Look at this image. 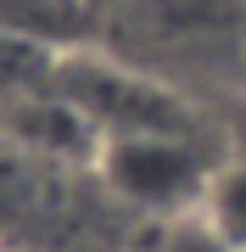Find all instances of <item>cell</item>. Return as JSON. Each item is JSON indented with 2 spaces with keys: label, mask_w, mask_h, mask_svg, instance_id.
<instances>
[{
  "label": "cell",
  "mask_w": 246,
  "mask_h": 252,
  "mask_svg": "<svg viewBox=\"0 0 246 252\" xmlns=\"http://www.w3.org/2000/svg\"><path fill=\"white\" fill-rule=\"evenodd\" d=\"M118 34L129 39V67L168 79V67H224L241 79L246 56V0H123Z\"/></svg>",
  "instance_id": "6da1fadb"
},
{
  "label": "cell",
  "mask_w": 246,
  "mask_h": 252,
  "mask_svg": "<svg viewBox=\"0 0 246 252\" xmlns=\"http://www.w3.org/2000/svg\"><path fill=\"white\" fill-rule=\"evenodd\" d=\"M95 168L107 190L151 219H196L207 196L213 162L191 140V129H135V135H112L95 146Z\"/></svg>",
  "instance_id": "7a4b0ae2"
},
{
  "label": "cell",
  "mask_w": 246,
  "mask_h": 252,
  "mask_svg": "<svg viewBox=\"0 0 246 252\" xmlns=\"http://www.w3.org/2000/svg\"><path fill=\"white\" fill-rule=\"evenodd\" d=\"M191 224L229 252H246V157H224Z\"/></svg>",
  "instance_id": "3957f363"
},
{
  "label": "cell",
  "mask_w": 246,
  "mask_h": 252,
  "mask_svg": "<svg viewBox=\"0 0 246 252\" xmlns=\"http://www.w3.org/2000/svg\"><path fill=\"white\" fill-rule=\"evenodd\" d=\"M179 252H229V247H219V241H207V235H201V230L191 224V241H185Z\"/></svg>",
  "instance_id": "277c9868"
},
{
  "label": "cell",
  "mask_w": 246,
  "mask_h": 252,
  "mask_svg": "<svg viewBox=\"0 0 246 252\" xmlns=\"http://www.w3.org/2000/svg\"><path fill=\"white\" fill-rule=\"evenodd\" d=\"M235 90H241V95H246V56H241V79H235Z\"/></svg>",
  "instance_id": "5b68a950"
}]
</instances>
